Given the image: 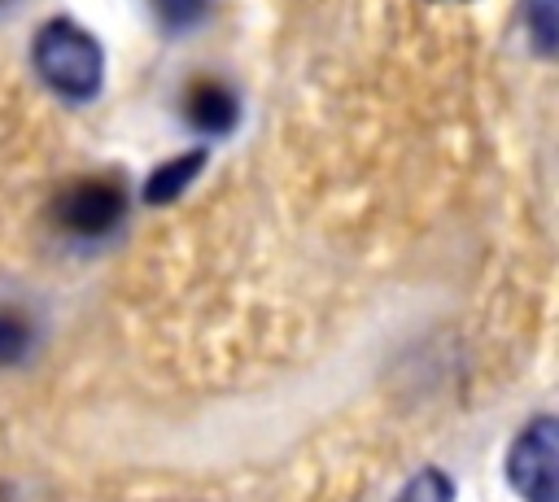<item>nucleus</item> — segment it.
<instances>
[{
  "label": "nucleus",
  "mask_w": 559,
  "mask_h": 502,
  "mask_svg": "<svg viewBox=\"0 0 559 502\" xmlns=\"http://www.w3.org/2000/svg\"><path fill=\"white\" fill-rule=\"evenodd\" d=\"M31 57H35V70L39 79L66 96V100H92L100 92V79H105V52L100 44L70 17H52L39 26L35 44H31Z\"/></svg>",
  "instance_id": "1"
},
{
  "label": "nucleus",
  "mask_w": 559,
  "mask_h": 502,
  "mask_svg": "<svg viewBox=\"0 0 559 502\" xmlns=\"http://www.w3.org/2000/svg\"><path fill=\"white\" fill-rule=\"evenodd\" d=\"M555 441L559 428L550 415H537L511 445L507 454V480L524 502H555L559 489V467H555Z\"/></svg>",
  "instance_id": "2"
},
{
  "label": "nucleus",
  "mask_w": 559,
  "mask_h": 502,
  "mask_svg": "<svg viewBox=\"0 0 559 502\" xmlns=\"http://www.w3.org/2000/svg\"><path fill=\"white\" fill-rule=\"evenodd\" d=\"M122 214H127V192L118 179H105V175L79 179L57 196V223L83 240L109 236L122 223Z\"/></svg>",
  "instance_id": "3"
},
{
  "label": "nucleus",
  "mask_w": 559,
  "mask_h": 502,
  "mask_svg": "<svg viewBox=\"0 0 559 502\" xmlns=\"http://www.w3.org/2000/svg\"><path fill=\"white\" fill-rule=\"evenodd\" d=\"M183 113H188V122H192V127H201V131H227V127L236 122L240 105H236L231 87L201 79V83H192V87H188Z\"/></svg>",
  "instance_id": "4"
},
{
  "label": "nucleus",
  "mask_w": 559,
  "mask_h": 502,
  "mask_svg": "<svg viewBox=\"0 0 559 502\" xmlns=\"http://www.w3.org/2000/svg\"><path fill=\"white\" fill-rule=\"evenodd\" d=\"M197 170H201V153H188V157H179V162H166V166H157V170L148 175V183H144V196H148L153 205H162V201L179 196Z\"/></svg>",
  "instance_id": "5"
},
{
  "label": "nucleus",
  "mask_w": 559,
  "mask_h": 502,
  "mask_svg": "<svg viewBox=\"0 0 559 502\" xmlns=\"http://www.w3.org/2000/svg\"><path fill=\"white\" fill-rule=\"evenodd\" d=\"M31 340H35L31 319H26L22 310L4 306V310H0V367H9V362H17V358H26Z\"/></svg>",
  "instance_id": "6"
},
{
  "label": "nucleus",
  "mask_w": 559,
  "mask_h": 502,
  "mask_svg": "<svg viewBox=\"0 0 559 502\" xmlns=\"http://www.w3.org/2000/svg\"><path fill=\"white\" fill-rule=\"evenodd\" d=\"M397 502H454V480L437 467H424L419 476H411V485L397 493Z\"/></svg>",
  "instance_id": "7"
},
{
  "label": "nucleus",
  "mask_w": 559,
  "mask_h": 502,
  "mask_svg": "<svg viewBox=\"0 0 559 502\" xmlns=\"http://www.w3.org/2000/svg\"><path fill=\"white\" fill-rule=\"evenodd\" d=\"M524 26L542 57L555 52V0H524Z\"/></svg>",
  "instance_id": "8"
},
{
  "label": "nucleus",
  "mask_w": 559,
  "mask_h": 502,
  "mask_svg": "<svg viewBox=\"0 0 559 502\" xmlns=\"http://www.w3.org/2000/svg\"><path fill=\"white\" fill-rule=\"evenodd\" d=\"M148 4H153V13L162 17V26H170V31L197 26V22L205 17V9H210V0H148Z\"/></svg>",
  "instance_id": "9"
},
{
  "label": "nucleus",
  "mask_w": 559,
  "mask_h": 502,
  "mask_svg": "<svg viewBox=\"0 0 559 502\" xmlns=\"http://www.w3.org/2000/svg\"><path fill=\"white\" fill-rule=\"evenodd\" d=\"M0 4H4V0H0Z\"/></svg>",
  "instance_id": "10"
}]
</instances>
